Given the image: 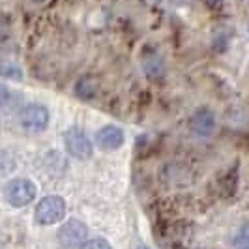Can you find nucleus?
Returning a JSON list of instances; mask_svg holds the SVG:
<instances>
[{
	"label": "nucleus",
	"mask_w": 249,
	"mask_h": 249,
	"mask_svg": "<svg viewBox=\"0 0 249 249\" xmlns=\"http://www.w3.org/2000/svg\"><path fill=\"white\" fill-rule=\"evenodd\" d=\"M36 184L28 178H13L4 187V199L13 208H23L36 197Z\"/></svg>",
	"instance_id": "f257e3e1"
},
{
	"label": "nucleus",
	"mask_w": 249,
	"mask_h": 249,
	"mask_svg": "<svg viewBox=\"0 0 249 249\" xmlns=\"http://www.w3.org/2000/svg\"><path fill=\"white\" fill-rule=\"evenodd\" d=\"M66 200L58 195H49V197H43V199L37 202L36 210H34V217H36L37 225H54L58 221H62L66 217Z\"/></svg>",
	"instance_id": "f03ea898"
},
{
	"label": "nucleus",
	"mask_w": 249,
	"mask_h": 249,
	"mask_svg": "<svg viewBox=\"0 0 249 249\" xmlns=\"http://www.w3.org/2000/svg\"><path fill=\"white\" fill-rule=\"evenodd\" d=\"M58 244L64 249H73L79 248L87 242L88 238V227L81 219H68L66 223L58 229Z\"/></svg>",
	"instance_id": "7ed1b4c3"
},
{
	"label": "nucleus",
	"mask_w": 249,
	"mask_h": 249,
	"mask_svg": "<svg viewBox=\"0 0 249 249\" xmlns=\"http://www.w3.org/2000/svg\"><path fill=\"white\" fill-rule=\"evenodd\" d=\"M19 124L26 131H43L49 125V109L39 103H30L19 112Z\"/></svg>",
	"instance_id": "20e7f679"
},
{
	"label": "nucleus",
	"mask_w": 249,
	"mask_h": 249,
	"mask_svg": "<svg viewBox=\"0 0 249 249\" xmlns=\"http://www.w3.org/2000/svg\"><path fill=\"white\" fill-rule=\"evenodd\" d=\"M64 146L68 150V154L73 156L75 160H88L94 152L92 141L83 129H77V127H71L64 133Z\"/></svg>",
	"instance_id": "39448f33"
},
{
	"label": "nucleus",
	"mask_w": 249,
	"mask_h": 249,
	"mask_svg": "<svg viewBox=\"0 0 249 249\" xmlns=\"http://www.w3.org/2000/svg\"><path fill=\"white\" fill-rule=\"evenodd\" d=\"M125 141L124 131L118 125H105L101 127L96 135V142L101 150H118Z\"/></svg>",
	"instance_id": "423d86ee"
},
{
	"label": "nucleus",
	"mask_w": 249,
	"mask_h": 249,
	"mask_svg": "<svg viewBox=\"0 0 249 249\" xmlns=\"http://www.w3.org/2000/svg\"><path fill=\"white\" fill-rule=\"evenodd\" d=\"M191 129L199 137H210L215 131V114L208 107H202L191 118Z\"/></svg>",
	"instance_id": "0eeeda50"
},
{
	"label": "nucleus",
	"mask_w": 249,
	"mask_h": 249,
	"mask_svg": "<svg viewBox=\"0 0 249 249\" xmlns=\"http://www.w3.org/2000/svg\"><path fill=\"white\" fill-rule=\"evenodd\" d=\"M75 94L81 100H92L98 94V85L92 77H81L75 85Z\"/></svg>",
	"instance_id": "6e6552de"
},
{
	"label": "nucleus",
	"mask_w": 249,
	"mask_h": 249,
	"mask_svg": "<svg viewBox=\"0 0 249 249\" xmlns=\"http://www.w3.org/2000/svg\"><path fill=\"white\" fill-rule=\"evenodd\" d=\"M144 68H146L144 71H146L148 77H160V75H163V71H165L161 60H158V58H156V60H150L148 64H144Z\"/></svg>",
	"instance_id": "1a4fd4ad"
},
{
	"label": "nucleus",
	"mask_w": 249,
	"mask_h": 249,
	"mask_svg": "<svg viewBox=\"0 0 249 249\" xmlns=\"http://www.w3.org/2000/svg\"><path fill=\"white\" fill-rule=\"evenodd\" d=\"M81 249H112V248L107 240H103V238H94V240L85 242V244L81 246Z\"/></svg>",
	"instance_id": "9d476101"
},
{
	"label": "nucleus",
	"mask_w": 249,
	"mask_h": 249,
	"mask_svg": "<svg viewBox=\"0 0 249 249\" xmlns=\"http://www.w3.org/2000/svg\"><path fill=\"white\" fill-rule=\"evenodd\" d=\"M236 244L238 246H244V248H249V223H246L242 229H240V234H238Z\"/></svg>",
	"instance_id": "9b49d317"
},
{
	"label": "nucleus",
	"mask_w": 249,
	"mask_h": 249,
	"mask_svg": "<svg viewBox=\"0 0 249 249\" xmlns=\"http://www.w3.org/2000/svg\"><path fill=\"white\" fill-rule=\"evenodd\" d=\"M10 100H12V92H10V88L6 87V85H0V107L8 105Z\"/></svg>",
	"instance_id": "f8f14e48"
},
{
	"label": "nucleus",
	"mask_w": 249,
	"mask_h": 249,
	"mask_svg": "<svg viewBox=\"0 0 249 249\" xmlns=\"http://www.w3.org/2000/svg\"><path fill=\"white\" fill-rule=\"evenodd\" d=\"M0 249H6V248H4V244H2V242H0Z\"/></svg>",
	"instance_id": "ddd939ff"
},
{
	"label": "nucleus",
	"mask_w": 249,
	"mask_h": 249,
	"mask_svg": "<svg viewBox=\"0 0 249 249\" xmlns=\"http://www.w3.org/2000/svg\"><path fill=\"white\" fill-rule=\"evenodd\" d=\"M137 249H148V248H137Z\"/></svg>",
	"instance_id": "4468645a"
},
{
	"label": "nucleus",
	"mask_w": 249,
	"mask_h": 249,
	"mask_svg": "<svg viewBox=\"0 0 249 249\" xmlns=\"http://www.w3.org/2000/svg\"><path fill=\"white\" fill-rule=\"evenodd\" d=\"M215 2H217V0H215Z\"/></svg>",
	"instance_id": "2eb2a0df"
}]
</instances>
